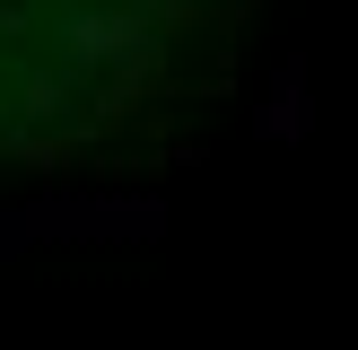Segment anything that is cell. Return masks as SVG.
<instances>
[{
    "mask_svg": "<svg viewBox=\"0 0 358 350\" xmlns=\"http://www.w3.org/2000/svg\"><path fill=\"white\" fill-rule=\"evenodd\" d=\"M306 122H315V105H306V62L289 52V62L271 70V105L254 114V132H262V140H306Z\"/></svg>",
    "mask_w": 358,
    "mask_h": 350,
    "instance_id": "obj_2",
    "label": "cell"
},
{
    "mask_svg": "<svg viewBox=\"0 0 358 350\" xmlns=\"http://www.w3.org/2000/svg\"><path fill=\"white\" fill-rule=\"evenodd\" d=\"M149 237L157 202H96V192H52V202L27 210V237Z\"/></svg>",
    "mask_w": 358,
    "mask_h": 350,
    "instance_id": "obj_1",
    "label": "cell"
}]
</instances>
